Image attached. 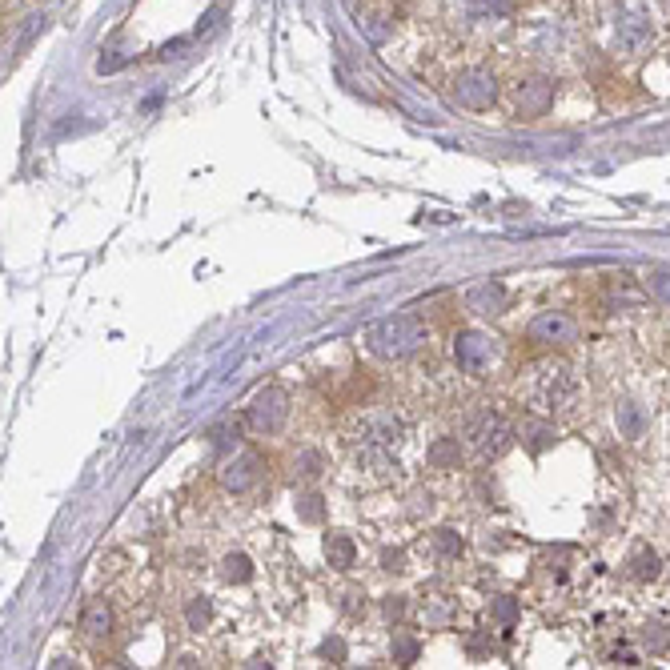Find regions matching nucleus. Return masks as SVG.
I'll list each match as a JSON object with an SVG mask.
<instances>
[{
  "label": "nucleus",
  "instance_id": "obj_1",
  "mask_svg": "<svg viewBox=\"0 0 670 670\" xmlns=\"http://www.w3.org/2000/svg\"><path fill=\"white\" fill-rule=\"evenodd\" d=\"M426 325L414 317V313H394V317H382L374 329H370V350L378 358H390V362H402L410 354H418L426 346Z\"/></svg>",
  "mask_w": 670,
  "mask_h": 670
},
{
  "label": "nucleus",
  "instance_id": "obj_2",
  "mask_svg": "<svg viewBox=\"0 0 670 670\" xmlns=\"http://www.w3.org/2000/svg\"><path fill=\"white\" fill-rule=\"evenodd\" d=\"M462 434H466V442L474 446V454H478V458H498V454H506V450H510V442H514L510 422H506L498 410H490V406H482V410L466 414Z\"/></svg>",
  "mask_w": 670,
  "mask_h": 670
},
{
  "label": "nucleus",
  "instance_id": "obj_3",
  "mask_svg": "<svg viewBox=\"0 0 670 670\" xmlns=\"http://www.w3.org/2000/svg\"><path fill=\"white\" fill-rule=\"evenodd\" d=\"M454 362H458L462 374L486 378L498 362V338H490V333H482V329H458L454 333Z\"/></svg>",
  "mask_w": 670,
  "mask_h": 670
},
{
  "label": "nucleus",
  "instance_id": "obj_4",
  "mask_svg": "<svg viewBox=\"0 0 670 670\" xmlns=\"http://www.w3.org/2000/svg\"><path fill=\"white\" fill-rule=\"evenodd\" d=\"M574 338H578V325H574V317L562 313V309H542V313L526 325V342H534V346H542V350H562V346H570Z\"/></svg>",
  "mask_w": 670,
  "mask_h": 670
},
{
  "label": "nucleus",
  "instance_id": "obj_5",
  "mask_svg": "<svg viewBox=\"0 0 670 670\" xmlns=\"http://www.w3.org/2000/svg\"><path fill=\"white\" fill-rule=\"evenodd\" d=\"M285 418H289V394L281 390V386H265L257 398H253V406H249V430L253 434H277L281 426H285Z\"/></svg>",
  "mask_w": 670,
  "mask_h": 670
},
{
  "label": "nucleus",
  "instance_id": "obj_6",
  "mask_svg": "<svg viewBox=\"0 0 670 670\" xmlns=\"http://www.w3.org/2000/svg\"><path fill=\"white\" fill-rule=\"evenodd\" d=\"M261 474H265V458L257 450H233V458L221 462L217 478H221V486L229 494H245V490H253L261 482Z\"/></svg>",
  "mask_w": 670,
  "mask_h": 670
},
{
  "label": "nucleus",
  "instance_id": "obj_7",
  "mask_svg": "<svg viewBox=\"0 0 670 670\" xmlns=\"http://www.w3.org/2000/svg\"><path fill=\"white\" fill-rule=\"evenodd\" d=\"M454 101L466 109H490L498 101V81L490 69H462L454 81Z\"/></svg>",
  "mask_w": 670,
  "mask_h": 670
},
{
  "label": "nucleus",
  "instance_id": "obj_8",
  "mask_svg": "<svg viewBox=\"0 0 670 670\" xmlns=\"http://www.w3.org/2000/svg\"><path fill=\"white\" fill-rule=\"evenodd\" d=\"M554 93H558V85L550 77H526V81H518V89H514L518 117H526V121L546 117L550 105H554Z\"/></svg>",
  "mask_w": 670,
  "mask_h": 670
},
{
  "label": "nucleus",
  "instance_id": "obj_9",
  "mask_svg": "<svg viewBox=\"0 0 670 670\" xmlns=\"http://www.w3.org/2000/svg\"><path fill=\"white\" fill-rule=\"evenodd\" d=\"M650 41H654V25H650L646 13H622V17L614 21V53L638 57Z\"/></svg>",
  "mask_w": 670,
  "mask_h": 670
},
{
  "label": "nucleus",
  "instance_id": "obj_10",
  "mask_svg": "<svg viewBox=\"0 0 670 670\" xmlns=\"http://www.w3.org/2000/svg\"><path fill=\"white\" fill-rule=\"evenodd\" d=\"M574 394H578V386H574V378H570V370H546L542 374V390H538V402H542V410H570L574 406Z\"/></svg>",
  "mask_w": 670,
  "mask_h": 670
},
{
  "label": "nucleus",
  "instance_id": "obj_11",
  "mask_svg": "<svg viewBox=\"0 0 670 670\" xmlns=\"http://www.w3.org/2000/svg\"><path fill=\"white\" fill-rule=\"evenodd\" d=\"M466 309L470 313H482V317H494L506 309V285L502 281H478L466 289Z\"/></svg>",
  "mask_w": 670,
  "mask_h": 670
},
{
  "label": "nucleus",
  "instance_id": "obj_12",
  "mask_svg": "<svg viewBox=\"0 0 670 670\" xmlns=\"http://www.w3.org/2000/svg\"><path fill=\"white\" fill-rule=\"evenodd\" d=\"M354 438L374 442V446H394L402 438V422L394 414H370V418H362V426L354 430Z\"/></svg>",
  "mask_w": 670,
  "mask_h": 670
},
{
  "label": "nucleus",
  "instance_id": "obj_13",
  "mask_svg": "<svg viewBox=\"0 0 670 670\" xmlns=\"http://www.w3.org/2000/svg\"><path fill=\"white\" fill-rule=\"evenodd\" d=\"M81 630L89 638H109L113 634V606L109 602H89L81 614Z\"/></svg>",
  "mask_w": 670,
  "mask_h": 670
},
{
  "label": "nucleus",
  "instance_id": "obj_14",
  "mask_svg": "<svg viewBox=\"0 0 670 670\" xmlns=\"http://www.w3.org/2000/svg\"><path fill=\"white\" fill-rule=\"evenodd\" d=\"M325 558H329V566L350 570V566L358 562V546H354V538H350V534H329V538H325Z\"/></svg>",
  "mask_w": 670,
  "mask_h": 670
},
{
  "label": "nucleus",
  "instance_id": "obj_15",
  "mask_svg": "<svg viewBox=\"0 0 670 670\" xmlns=\"http://www.w3.org/2000/svg\"><path fill=\"white\" fill-rule=\"evenodd\" d=\"M614 426H618V434L622 438H642L646 434V414L634 406V402H618V410H614Z\"/></svg>",
  "mask_w": 670,
  "mask_h": 670
},
{
  "label": "nucleus",
  "instance_id": "obj_16",
  "mask_svg": "<svg viewBox=\"0 0 670 670\" xmlns=\"http://www.w3.org/2000/svg\"><path fill=\"white\" fill-rule=\"evenodd\" d=\"M426 462H430L434 470H458V466H462V446H458V438H438V442L426 450Z\"/></svg>",
  "mask_w": 670,
  "mask_h": 670
},
{
  "label": "nucleus",
  "instance_id": "obj_17",
  "mask_svg": "<svg viewBox=\"0 0 670 670\" xmlns=\"http://www.w3.org/2000/svg\"><path fill=\"white\" fill-rule=\"evenodd\" d=\"M658 570H662V562H658V554L654 550H634V558H630V574L638 578V582H650V578H658Z\"/></svg>",
  "mask_w": 670,
  "mask_h": 670
},
{
  "label": "nucleus",
  "instance_id": "obj_18",
  "mask_svg": "<svg viewBox=\"0 0 670 670\" xmlns=\"http://www.w3.org/2000/svg\"><path fill=\"white\" fill-rule=\"evenodd\" d=\"M642 646H646L650 654H666V650H670V626L646 622V626H642Z\"/></svg>",
  "mask_w": 670,
  "mask_h": 670
},
{
  "label": "nucleus",
  "instance_id": "obj_19",
  "mask_svg": "<svg viewBox=\"0 0 670 670\" xmlns=\"http://www.w3.org/2000/svg\"><path fill=\"white\" fill-rule=\"evenodd\" d=\"M526 446H530V454H542L550 442H554V426L550 422H526Z\"/></svg>",
  "mask_w": 670,
  "mask_h": 670
},
{
  "label": "nucleus",
  "instance_id": "obj_20",
  "mask_svg": "<svg viewBox=\"0 0 670 670\" xmlns=\"http://www.w3.org/2000/svg\"><path fill=\"white\" fill-rule=\"evenodd\" d=\"M221 578H225V582H249V578H253V562H249L245 554H229V558L221 562Z\"/></svg>",
  "mask_w": 670,
  "mask_h": 670
},
{
  "label": "nucleus",
  "instance_id": "obj_21",
  "mask_svg": "<svg viewBox=\"0 0 670 670\" xmlns=\"http://www.w3.org/2000/svg\"><path fill=\"white\" fill-rule=\"evenodd\" d=\"M422 654V642L414 634H394V662L398 666H414Z\"/></svg>",
  "mask_w": 670,
  "mask_h": 670
},
{
  "label": "nucleus",
  "instance_id": "obj_22",
  "mask_svg": "<svg viewBox=\"0 0 670 670\" xmlns=\"http://www.w3.org/2000/svg\"><path fill=\"white\" fill-rule=\"evenodd\" d=\"M297 518L301 522H321L325 518V498L321 494H301L297 498Z\"/></svg>",
  "mask_w": 670,
  "mask_h": 670
},
{
  "label": "nucleus",
  "instance_id": "obj_23",
  "mask_svg": "<svg viewBox=\"0 0 670 670\" xmlns=\"http://www.w3.org/2000/svg\"><path fill=\"white\" fill-rule=\"evenodd\" d=\"M209 618H213V602H209V598H193V602H189V610H185L189 630H205V626H209Z\"/></svg>",
  "mask_w": 670,
  "mask_h": 670
},
{
  "label": "nucleus",
  "instance_id": "obj_24",
  "mask_svg": "<svg viewBox=\"0 0 670 670\" xmlns=\"http://www.w3.org/2000/svg\"><path fill=\"white\" fill-rule=\"evenodd\" d=\"M490 614L498 618V626H502V630H510V626L518 622V602L502 594V598H494V602H490Z\"/></svg>",
  "mask_w": 670,
  "mask_h": 670
},
{
  "label": "nucleus",
  "instance_id": "obj_25",
  "mask_svg": "<svg viewBox=\"0 0 670 670\" xmlns=\"http://www.w3.org/2000/svg\"><path fill=\"white\" fill-rule=\"evenodd\" d=\"M646 289H650V297H654L658 305L670 309V273H666V269H654V273L646 277Z\"/></svg>",
  "mask_w": 670,
  "mask_h": 670
},
{
  "label": "nucleus",
  "instance_id": "obj_26",
  "mask_svg": "<svg viewBox=\"0 0 670 670\" xmlns=\"http://www.w3.org/2000/svg\"><path fill=\"white\" fill-rule=\"evenodd\" d=\"M434 546H438L446 558H458V554H462V534L450 530V526H442V530L434 534Z\"/></svg>",
  "mask_w": 670,
  "mask_h": 670
},
{
  "label": "nucleus",
  "instance_id": "obj_27",
  "mask_svg": "<svg viewBox=\"0 0 670 670\" xmlns=\"http://www.w3.org/2000/svg\"><path fill=\"white\" fill-rule=\"evenodd\" d=\"M293 470H297L301 478H317V474H321V454H317V450H301L297 462H293Z\"/></svg>",
  "mask_w": 670,
  "mask_h": 670
},
{
  "label": "nucleus",
  "instance_id": "obj_28",
  "mask_svg": "<svg viewBox=\"0 0 670 670\" xmlns=\"http://www.w3.org/2000/svg\"><path fill=\"white\" fill-rule=\"evenodd\" d=\"M321 658L346 662V642H342V638H325V642H321Z\"/></svg>",
  "mask_w": 670,
  "mask_h": 670
},
{
  "label": "nucleus",
  "instance_id": "obj_29",
  "mask_svg": "<svg viewBox=\"0 0 670 670\" xmlns=\"http://www.w3.org/2000/svg\"><path fill=\"white\" fill-rule=\"evenodd\" d=\"M382 566H386L390 574L406 570V550H386V554H382Z\"/></svg>",
  "mask_w": 670,
  "mask_h": 670
},
{
  "label": "nucleus",
  "instance_id": "obj_30",
  "mask_svg": "<svg viewBox=\"0 0 670 670\" xmlns=\"http://www.w3.org/2000/svg\"><path fill=\"white\" fill-rule=\"evenodd\" d=\"M402 614H406V598H398V594H390V598H386V618H390V622H398Z\"/></svg>",
  "mask_w": 670,
  "mask_h": 670
},
{
  "label": "nucleus",
  "instance_id": "obj_31",
  "mask_svg": "<svg viewBox=\"0 0 670 670\" xmlns=\"http://www.w3.org/2000/svg\"><path fill=\"white\" fill-rule=\"evenodd\" d=\"M466 650L478 658V654H486V650H494V638H486V634H474L470 642H466Z\"/></svg>",
  "mask_w": 670,
  "mask_h": 670
},
{
  "label": "nucleus",
  "instance_id": "obj_32",
  "mask_svg": "<svg viewBox=\"0 0 670 670\" xmlns=\"http://www.w3.org/2000/svg\"><path fill=\"white\" fill-rule=\"evenodd\" d=\"M478 9L490 17H502V13H510V0H478Z\"/></svg>",
  "mask_w": 670,
  "mask_h": 670
},
{
  "label": "nucleus",
  "instance_id": "obj_33",
  "mask_svg": "<svg viewBox=\"0 0 670 670\" xmlns=\"http://www.w3.org/2000/svg\"><path fill=\"white\" fill-rule=\"evenodd\" d=\"M614 662H618V666H638V662H634V654H630V650H614Z\"/></svg>",
  "mask_w": 670,
  "mask_h": 670
}]
</instances>
